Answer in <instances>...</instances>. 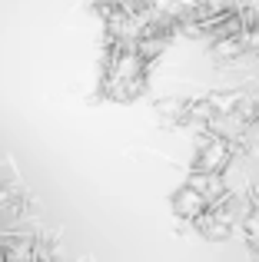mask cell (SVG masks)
<instances>
[{
    "label": "cell",
    "mask_w": 259,
    "mask_h": 262,
    "mask_svg": "<svg viewBox=\"0 0 259 262\" xmlns=\"http://www.w3.org/2000/svg\"><path fill=\"white\" fill-rule=\"evenodd\" d=\"M146 70L149 60L133 43H113L106 47L103 73H100V96L117 103H133L146 90Z\"/></svg>",
    "instance_id": "obj_1"
},
{
    "label": "cell",
    "mask_w": 259,
    "mask_h": 262,
    "mask_svg": "<svg viewBox=\"0 0 259 262\" xmlns=\"http://www.w3.org/2000/svg\"><path fill=\"white\" fill-rule=\"evenodd\" d=\"M229 163H233V140L213 133V129H200L196 153H193L196 173H226Z\"/></svg>",
    "instance_id": "obj_2"
},
{
    "label": "cell",
    "mask_w": 259,
    "mask_h": 262,
    "mask_svg": "<svg viewBox=\"0 0 259 262\" xmlns=\"http://www.w3.org/2000/svg\"><path fill=\"white\" fill-rule=\"evenodd\" d=\"M169 206H173V212H176L180 219H186V223H196V219H200V216H203V212H206L213 203H209V199L203 196V192H200V189H196V186L186 179V183H183L180 189L173 192Z\"/></svg>",
    "instance_id": "obj_3"
},
{
    "label": "cell",
    "mask_w": 259,
    "mask_h": 262,
    "mask_svg": "<svg viewBox=\"0 0 259 262\" xmlns=\"http://www.w3.org/2000/svg\"><path fill=\"white\" fill-rule=\"evenodd\" d=\"M243 232H246L249 246H256L259 249V203H253L246 209V219H243Z\"/></svg>",
    "instance_id": "obj_4"
},
{
    "label": "cell",
    "mask_w": 259,
    "mask_h": 262,
    "mask_svg": "<svg viewBox=\"0 0 259 262\" xmlns=\"http://www.w3.org/2000/svg\"><path fill=\"white\" fill-rule=\"evenodd\" d=\"M47 262H60V259H47Z\"/></svg>",
    "instance_id": "obj_5"
}]
</instances>
